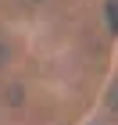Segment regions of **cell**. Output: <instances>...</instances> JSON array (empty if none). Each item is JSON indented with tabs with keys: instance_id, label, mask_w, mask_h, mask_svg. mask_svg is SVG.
I'll list each match as a JSON object with an SVG mask.
<instances>
[{
	"instance_id": "cell-1",
	"label": "cell",
	"mask_w": 118,
	"mask_h": 125,
	"mask_svg": "<svg viewBox=\"0 0 118 125\" xmlns=\"http://www.w3.org/2000/svg\"><path fill=\"white\" fill-rule=\"evenodd\" d=\"M104 11H107V25H111V32L118 36V0H107V4H104Z\"/></svg>"
},
{
	"instance_id": "cell-3",
	"label": "cell",
	"mask_w": 118,
	"mask_h": 125,
	"mask_svg": "<svg viewBox=\"0 0 118 125\" xmlns=\"http://www.w3.org/2000/svg\"><path fill=\"white\" fill-rule=\"evenodd\" d=\"M4 57H7V54H4V47H0V64H4Z\"/></svg>"
},
{
	"instance_id": "cell-2",
	"label": "cell",
	"mask_w": 118,
	"mask_h": 125,
	"mask_svg": "<svg viewBox=\"0 0 118 125\" xmlns=\"http://www.w3.org/2000/svg\"><path fill=\"white\" fill-rule=\"evenodd\" d=\"M107 104H111V107H118V82H115V89L107 93Z\"/></svg>"
}]
</instances>
